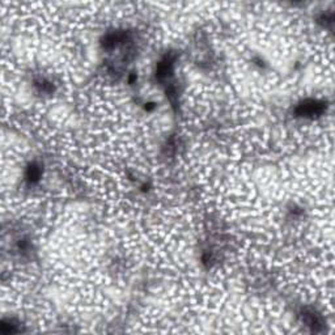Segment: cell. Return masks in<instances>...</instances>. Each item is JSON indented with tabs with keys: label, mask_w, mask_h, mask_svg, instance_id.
Listing matches in <instances>:
<instances>
[{
	"label": "cell",
	"mask_w": 335,
	"mask_h": 335,
	"mask_svg": "<svg viewBox=\"0 0 335 335\" xmlns=\"http://www.w3.org/2000/svg\"><path fill=\"white\" fill-rule=\"evenodd\" d=\"M322 110H323V105H322L321 102L309 100V101H305L304 104L298 106L297 113L300 115H314L322 113Z\"/></svg>",
	"instance_id": "cell-1"
}]
</instances>
